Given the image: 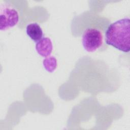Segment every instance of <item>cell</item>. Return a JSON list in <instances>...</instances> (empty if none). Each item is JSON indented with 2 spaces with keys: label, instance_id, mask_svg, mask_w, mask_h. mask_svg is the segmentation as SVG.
<instances>
[{
  "label": "cell",
  "instance_id": "3",
  "mask_svg": "<svg viewBox=\"0 0 130 130\" xmlns=\"http://www.w3.org/2000/svg\"><path fill=\"white\" fill-rule=\"evenodd\" d=\"M19 21L17 11L6 4L0 6V29L5 30L15 26Z\"/></svg>",
  "mask_w": 130,
  "mask_h": 130
},
{
  "label": "cell",
  "instance_id": "1",
  "mask_svg": "<svg viewBox=\"0 0 130 130\" xmlns=\"http://www.w3.org/2000/svg\"><path fill=\"white\" fill-rule=\"evenodd\" d=\"M130 20L129 18L119 19L108 27L105 42L116 49L127 53L130 50Z\"/></svg>",
  "mask_w": 130,
  "mask_h": 130
},
{
  "label": "cell",
  "instance_id": "6",
  "mask_svg": "<svg viewBox=\"0 0 130 130\" xmlns=\"http://www.w3.org/2000/svg\"><path fill=\"white\" fill-rule=\"evenodd\" d=\"M43 64L44 68L47 71L50 73H52L57 68V60L55 57L49 56L44 59Z\"/></svg>",
  "mask_w": 130,
  "mask_h": 130
},
{
  "label": "cell",
  "instance_id": "5",
  "mask_svg": "<svg viewBox=\"0 0 130 130\" xmlns=\"http://www.w3.org/2000/svg\"><path fill=\"white\" fill-rule=\"evenodd\" d=\"M26 32L28 36L36 43L43 38V30L41 26L37 23H31L27 25Z\"/></svg>",
  "mask_w": 130,
  "mask_h": 130
},
{
  "label": "cell",
  "instance_id": "2",
  "mask_svg": "<svg viewBox=\"0 0 130 130\" xmlns=\"http://www.w3.org/2000/svg\"><path fill=\"white\" fill-rule=\"evenodd\" d=\"M103 42V35L99 29L89 27L83 32L82 43L84 49L89 52L95 51L100 48Z\"/></svg>",
  "mask_w": 130,
  "mask_h": 130
},
{
  "label": "cell",
  "instance_id": "4",
  "mask_svg": "<svg viewBox=\"0 0 130 130\" xmlns=\"http://www.w3.org/2000/svg\"><path fill=\"white\" fill-rule=\"evenodd\" d=\"M35 47L39 55L44 57H47L50 55L52 51L53 45L50 38L43 37L36 43Z\"/></svg>",
  "mask_w": 130,
  "mask_h": 130
}]
</instances>
